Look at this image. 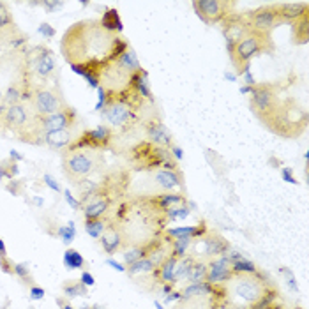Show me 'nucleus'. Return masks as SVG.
Masks as SVG:
<instances>
[{"instance_id":"1","label":"nucleus","mask_w":309,"mask_h":309,"mask_svg":"<svg viewBox=\"0 0 309 309\" xmlns=\"http://www.w3.org/2000/svg\"><path fill=\"white\" fill-rule=\"evenodd\" d=\"M129 41L122 36H111L99 20H82L66 30L60 49L69 66H78L87 73L103 74L110 64L119 60L129 49Z\"/></svg>"},{"instance_id":"2","label":"nucleus","mask_w":309,"mask_h":309,"mask_svg":"<svg viewBox=\"0 0 309 309\" xmlns=\"http://www.w3.org/2000/svg\"><path fill=\"white\" fill-rule=\"evenodd\" d=\"M147 101L136 95L126 87L117 94L106 92V104L101 110L104 124L113 131H131L141 122V110L147 106Z\"/></svg>"},{"instance_id":"3","label":"nucleus","mask_w":309,"mask_h":309,"mask_svg":"<svg viewBox=\"0 0 309 309\" xmlns=\"http://www.w3.org/2000/svg\"><path fill=\"white\" fill-rule=\"evenodd\" d=\"M106 166L104 156L99 150H88V148H74V150H64L62 154V172L74 184H83L92 175L99 173Z\"/></svg>"},{"instance_id":"4","label":"nucleus","mask_w":309,"mask_h":309,"mask_svg":"<svg viewBox=\"0 0 309 309\" xmlns=\"http://www.w3.org/2000/svg\"><path fill=\"white\" fill-rule=\"evenodd\" d=\"M265 128L283 138H295L306 129L308 115L304 108L299 106L295 99H281V103L268 119L264 120Z\"/></svg>"},{"instance_id":"5","label":"nucleus","mask_w":309,"mask_h":309,"mask_svg":"<svg viewBox=\"0 0 309 309\" xmlns=\"http://www.w3.org/2000/svg\"><path fill=\"white\" fill-rule=\"evenodd\" d=\"M270 281L264 276H246V274H231L230 279L224 283V293L230 301L240 302L246 309L251 308L255 302L262 299L265 292L270 288Z\"/></svg>"},{"instance_id":"6","label":"nucleus","mask_w":309,"mask_h":309,"mask_svg":"<svg viewBox=\"0 0 309 309\" xmlns=\"http://www.w3.org/2000/svg\"><path fill=\"white\" fill-rule=\"evenodd\" d=\"M272 51H274L272 36L251 30L244 39H240L233 46L230 53V60L237 69V76H242L244 71L249 69V64H251L253 58L262 53H272Z\"/></svg>"},{"instance_id":"7","label":"nucleus","mask_w":309,"mask_h":309,"mask_svg":"<svg viewBox=\"0 0 309 309\" xmlns=\"http://www.w3.org/2000/svg\"><path fill=\"white\" fill-rule=\"evenodd\" d=\"M131 161L138 170L143 172H154V170H180L178 163L173 159L168 148L150 143L148 140L140 141L131 150Z\"/></svg>"},{"instance_id":"8","label":"nucleus","mask_w":309,"mask_h":309,"mask_svg":"<svg viewBox=\"0 0 309 309\" xmlns=\"http://www.w3.org/2000/svg\"><path fill=\"white\" fill-rule=\"evenodd\" d=\"M30 106L36 115L46 117L64 110L67 106V101L62 94L58 83H49V85H39L32 88Z\"/></svg>"},{"instance_id":"9","label":"nucleus","mask_w":309,"mask_h":309,"mask_svg":"<svg viewBox=\"0 0 309 309\" xmlns=\"http://www.w3.org/2000/svg\"><path fill=\"white\" fill-rule=\"evenodd\" d=\"M281 85L277 83H256L255 87H251L249 92V101H251V110L258 120L264 122L265 119L274 113V110L277 108V104L281 103L279 97Z\"/></svg>"},{"instance_id":"10","label":"nucleus","mask_w":309,"mask_h":309,"mask_svg":"<svg viewBox=\"0 0 309 309\" xmlns=\"http://www.w3.org/2000/svg\"><path fill=\"white\" fill-rule=\"evenodd\" d=\"M115 138V131L108 128L106 124H101L94 129H85L80 132L78 136H74L73 143L67 147V150H74V148H88V150H99L103 152L111 145Z\"/></svg>"},{"instance_id":"11","label":"nucleus","mask_w":309,"mask_h":309,"mask_svg":"<svg viewBox=\"0 0 309 309\" xmlns=\"http://www.w3.org/2000/svg\"><path fill=\"white\" fill-rule=\"evenodd\" d=\"M191 5L196 16L207 25L221 23L235 9V2L230 0H194Z\"/></svg>"},{"instance_id":"12","label":"nucleus","mask_w":309,"mask_h":309,"mask_svg":"<svg viewBox=\"0 0 309 309\" xmlns=\"http://www.w3.org/2000/svg\"><path fill=\"white\" fill-rule=\"evenodd\" d=\"M246 20L251 27V30L260 34H267V36H270L272 30L276 29L277 25H281V20L276 11V4L262 5L255 11H247Z\"/></svg>"},{"instance_id":"13","label":"nucleus","mask_w":309,"mask_h":309,"mask_svg":"<svg viewBox=\"0 0 309 309\" xmlns=\"http://www.w3.org/2000/svg\"><path fill=\"white\" fill-rule=\"evenodd\" d=\"M27 41V37L20 32L16 21L12 18L11 9L5 2H0V46L18 48Z\"/></svg>"},{"instance_id":"14","label":"nucleus","mask_w":309,"mask_h":309,"mask_svg":"<svg viewBox=\"0 0 309 309\" xmlns=\"http://www.w3.org/2000/svg\"><path fill=\"white\" fill-rule=\"evenodd\" d=\"M39 122H41L43 131H62V129L71 131L78 124V111L67 104L64 110L57 111V113L39 117Z\"/></svg>"},{"instance_id":"15","label":"nucleus","mask_w":309,"mask_h":309,"mask_svg":"<svg viewBox=\"0 0 309 309\" xmlns=\"http://www.w3.org/2000/svg\"><path fill=\"white\" fill-rule=\"evenodd\" d=\"M143 131H145V136H147V140L154 145L168 148L170 145L173 143V138L168 129H166L165 122L157 115H150L148 119L143 120Z\"/></svg>"},{"instance_id":"16","label":"nucleus","mask_w":309,"mask_h":309,"mask_svg":"<svg viewBox=\"0 0 309 309\" xmlns=\"http://www.w3.org/2000/svg\"><path fill=\"white\" fill-rule=\"evenodd\" d=\"M231 262L228 255H221L207 264L205 281L210 284H224L231 277Z\"/></svg>"},{"instance_id":"17","label":"nucleus","mask_w":309,"mask_h":309,"mask_svg":"<svg viewBox=\"0 0 309 309\" xmlns=\"http://www.w3.org/2000/svg\"><path fill=\"white\" fill-rule=\"evenodd\" d=\"M152 180L163 193L182 189V185H184V177H182L180 170H165V168L154 170Z\"/></svg>"},{"instance_id":"18","label":"nucleus","mask_w":309,"mask_h":309,"mask_svg":"<svg viewBox=\"0 0 309 309\" xmlns=\"http://www.w3.org/2000/svg\"><path fill=\"white\" fill-rule=\"evenodd\" d=\"M128 88L131 92H134L136 95H140L141 99H145L148 104H154V94L148 83V74L147 71L141 67L140 71H136L128 82Z\"/></svg>"},{"instance_id":"19","label":"nucleus","mask_w":309,"mask_h":309,"mask_svg":"<svg viewBox=\"0 0 309 309\" xmlns=\"http://www.w3.org/2000/svg\"><path fill=\"white\" fill-rule=\"evenodd\" d=\"M99 242H101V247L104 249V253L111 256V255H115V253H119L124 247L126 237H124L122 230H120L119 226H115V224H108V228L104 230V233L101 235Z\"/></svg>"},{"instance_id":"20","label":"nucleus","mask_w":309,"mask_h":309,"mask_svg":"<svg viewBox=\"0 0 309 309\" xmlns=\"http://www.w3.org/2000/svg\"><path fill=\"white\" fill-rule=\"evenodd\" d=\"M308 7H309L308 2H281V4H276V11L281 23H290V25L295 20H299L302 14L309 12Z\"/></svg>"},{"instance_id":"21","label":"nucleus","mask_w":309,"mask_h":309,"mask_svg":"<svg viewBox=\"0 0 309 309\" xmlns=\"http://www.w3.org/2000/svg\"><path fill=\"white\" fill-rule=\"evenodd\" d=\"M209 228H207L205 222H200V224H191V226H175V228H166L165 230V237L172 239H180V237H191V239H202L205 237Z\"/></svg>"},{"instance_id":"22","label":"nucleus","mask_w":309,"mask_h":309,"mask_svg":"<svg viewBox=\"0 0 309 309\" xmlns=\"http://www.w3.org/2000/svg\"><path fill=\"white\" fill-rule=\"evenodd\" d=\"M231 262V272L233 274H246V276H264V272L260 270L251 260L244 258L242 253L233 251L228 255Z\"/></svg>"},{"instance_id":"23","label":"nucleus","mask_w":309,"mask_h":309,"mask_svg":"<svg viewBox=\"0 0 309 309\" xmlns=\"http://www.w3.org/2000/svg\"><path fill=\"white\" fill-rule=\"evenodd\" d=\"M178 258L170 255L168 258H165L159 265L156 267V270L152 272L154 277L159 281L161 284H175V270H177Z\"/></svg>"},{"instance_id":"24","label":"nucleus","mask_w":309,"mask_h":309,"mask_svg":"<svg viewBox=\"0 0 309 309\" xmlns=\"http://www.w3.org/2000/svg\"><path fill=\"white\" fill-rule=\"evenodd\" d=\"M73 132L66 131V129H62V131H44V136H43L44 145L51 150H66L73 143Z\"/></svg>"},{"instance_id":"25","label":"nucleus","mask_w":309,"mask_h":309,"mask_svg":"<svg viewBox=\"0 0 309 309\" xmlns=\"http://www.w3.org/2000/svg\"><path fill=\"white\" fill-rule=\"evenodd\" d=\"M152 202L157 205V209H161L163 212H166L172 207H178V205H185L187 203V198L184 193H175V191H168V193H157L152 194Z\"/></svg>"},{"instance_id":"26","label":"nucleus","mask_w":309,"mask_h":309,"mask_svg":"<svg viewBox=\"0 0 309 309\" xmlns=\"http://www.w3.org/2000/svg\"><path fill=\"white\" fill-rule=\"evenodd\" d=\"M99 23H101V27H103L108 34H111V36H120L124 30L120 14L115 7H108L106 11L103 12V16H101Z\"/></svg>"},{"instance_id":"27","label":"nucleus","mask_w":309,"mask_h":309,"mask_svg":"<svg viewBox=\"0 0 309 309\" xmlns=\"http://www.w3.org/2000/svg\"><path fill=\"white\" fill-rule=\"evenodd\" d=\"M115 64L124 71V73L129 74V76H132L136 71L141 69V64H140V60H138V57H136L134 49L132 48L126 49V51H124V53L119 57V60H117Z\"/></svg>"},{"instance_id":"28","label":"nucleus","mask_w":309,"mask_h":309,"mask_svg":"<svg viewBox=\"0 0 309 309\" xmlns=\"http://www.w3.org/2000/svg\"><path fill=\"white\" fill-rule=\"evenodd\" d=\"M292 29H293V43L295 44H306L309 41V12H306L299 20L293 21Z\"/></svg>"},{"instance_id":"29","label":"nucleus","mask_w":309,"mask_h":309,"mask_svg":"<svg viewBox=\"0 0 309 309\" xmlns=\"http://www.w3.org/2000/svg\"><path fill=\"white\" fill-rule=\"evenodd\" d=\"M157 265L152 262V258H148V256H145V258H140L138 262H134L132 265H129L128 268H126V272H128L129 276H145V274H152L154 270H156Z\"/></svg>"},{"instance_id":"30","label":"nucleus","mask_w":309,"mask_h":309,"mask_svg":"<svg viewBox=\"0 0 309 309\" xmlns=\"http://www.w3.org/2000/svg\"><path fill=\"white\" fill-rule=\"evenodd\" d=\"M62 262H64V267L69 268V270H82L85 267V258L82 256V253L69 247L66 249L64 256H62Z\"/></svg>"},{"instance_id":"31","label":"nucleus","mask_w":309,"mask_h":309,"mask_svg":"<svg viewBox=\"0 0 309 309\" xmlns=\"http://www.w3.org/2000/svg\"><path fill=\"white\" fill-rule=\"evenodd\" d=\"M194 242V239L191 237H180V239H172L170 247H172V256L175 258H184L187 253H189L191 244Z\"/></svg>"},{"instance_id":"32","label":"nucleus","mask_w":309,"mask_h":309,"mask_svg":"<svg viewBox=\"0 0 309 309\" xmlns=\"http://www.w3.org/2000/svg\"><path fill=\"white\" fill-rule=\"evenodd\" d=\"M205 276H207V264L202 262V260H194L189 272H187L185 283H200V281H205Z\"/></svg>"},{"instance_id":"33","label":"nucleus","mask_w":309,"mask_h":309,"mask_svg":"<svg viewBox=\"0 0 309 309\" xmlns=\"http://www.w3.org/2000/svg\"><path fill=\"white\" fill-rule=\"evenodd\" d=\"M108 228V222L104 219H85V231L92 239H101V235Z\"/></svg>"},{"instance_id":"34","label":"nucleus","mask_w":309,"mask_h":309,"mask_svg":"<svg viewBox=\"0 0 309 309\" xmlns=\"http://www.w3.org/2000/svg\"><path fill=\"white\" fill-rule=\"evenodd\" d=\"M62 290H64V295H66L67 299H76V297L87 295V288L80 281H67V283L62 286Z\"/></svg>"},{"instance_id":"35","label":"nucleus","mask_w":309,"mask_h":309,"mask_svg":"<svg viewBox=\"0 0 309 309\" xmlns=\"http://www.w3.org/2000/svg\"><path fill=\"white\" fill-rule=\"evenodd\" d=\"M122 258H124V265H126V268H128L129 265H132L134 262H138L140 258H145V256H143V249H141V246H129V247H126V249H124Z\"/></svg>"},{"instance_id":"36","label":"nucleus","mask_w":309,"mask_h":309,"mask_svg":"<svg viewBox=\"0 0 309 309\" xmlns=\"http://www.w3.org/2000/svg\"><path fill=\"white\" fill-rule=\"evenodd\" d=\"M18 175V163L16 161H12L11 157L5 161H2L0 163V178L4 180V178H14Z\"/></svg>"},{"instance_id":"37","label":"nucleus","mask_w":309,"mask_h":309,"mask_svg":"<svg viewBox=\"0 0 309 309\" xmlns=\"http://www.w3.org/2000/svg\"><path fill=\"white\" fill-rule=\"evenodd\" d=\"M57 235L62 239V242L66 244V246H69L76 239V226H74V222H67L64 226H58Z\"/></svg>"},{"instance_id":"38","label":"nucleus","mask_w":309,"mask_h":309,"mask_svg":"<svg viewBox=\"0 0 309 309\" xmlns=\"http://www.w3.org/2000/svg\"><path fill=\"white\" fill-rule=\"evenodd\" d=\"M191 214V210L189 207H185V205H178V207H172V209H168L165 212L166 219L168 221H182V219H185L187 216Z\"/></svg>"},{"instance_id":"39","label":"nucleus","mask_w":309,"mask_h":309,"mask_svg":"<svg viewBox=\"0 0 309 309\" xmlns=\"http://www.w3.org/2000/svg\"><path fill=\"white\" fill-rule=\"evenodd\" d=\"M12 274L16 277H20L21 281H29L30 279V270L27 264H14L12 265Z\"/></svg>"},{"instance_id":"40","label":"nucleus","mask_w":309,"mask_h":309,"mask_svg":"<svg viewBox=\"0 0 309 309\" xmlns=\"http://www.w3.org/2000/svg\"><path fill=\"white\" fill-rule=\"evenodd\" d=\"M279 272L283 274L284 277H286V284H288V288L292 290V292H299V284H297L295 274H293V272L290 270L288 267H281Z\"/></svg>"},{"instance_id":"41","label":"nucleus","mask_w":309,"mask_h":309,"mask_svg":"<svg viewBox=\"0 0 309 309\" xmlns=\"http://www.w3.org/2000/svg\"><path fill=\"white\" fill-rule=\"evenodd\" d=\"M80 283H82L85 288H92V286L95 284V277L92 276L88 270H83L82 272V277H80Z\"/></svg>"},{"instance_id":"42","label":"nucleus","mask_w":309,"mask_h":309,"mask_svg":"<svg viewBox=\"0 0 309 309\" xmlns=\"http://www.w3.org/2000/svg\"><path fill=\"white\" fill-rule=\"evenodd\" d=\"M281 177L288 184H297V178L293 177V170L288 168V166H281Z\"/></svg>"},{"instance_id":"43","label":"nucleus","mask_w":309,"mask_h":309,"mask_svg":"<svg viewBox=\"0 0 309 309\" xmlns=\"http://www.w3.org/2000/svg\"><path fill=\"white\" fill-rule=\"evenodd\" d=\"M44 293L46 292L41 286H30L29 297H30V301H43V299H44Z\"/></svg>"},{"instance_id":"44","label":"nucleus","mask_w":309,"mask_h":309,"mask_svg":"<svg viewBox=\"0 0 309 309\" xmlns=\"http://www.w3.org/2000/svg\"><path fill=\"white\" fill-rule=\"evenodd\" d=\"M39 34H43V37H46V39H53L55 29L49 23H41V27H39Z\"/></svg>"},{"instance_id":"45","label":"nucleus","mask_w":309,"mask_h":309,"mask_svg":"<svg viewBox=\"0 0 309 309\" xmlns=\"http://www.w3.org/2000/svg\"><path fill=\"white\" fill-rule=\"evenodd\" d=\"M97 94H99V101H97V104H95V110L101 111L104 108V104H106V90H104L103 85L97 88Z\"/></svg>"},{"instance_id":"46","label":"nucleus","mask_w":309,"mask_h":309,"mask_svg":"<svg viewBox=\"0 0 309 309\" xmlns=\"http://www.w3.org/2000/svg\"><path fill=\"white\" fill-rule=\"evenodd\" d=\"M43 180H44V184L48 185L51 191H55V193H60L62 191V187L58 185V182H55L53 177H49V175H43Z\"/></svg>"},{"instance_id":"47","label":"nucleus","mask_w":309,"mask_h":309,"mask_svg":"<svg viewBox=\"0 0 309 309\" xmlns=\"http://www.w3.org/2000/svg\"><path fill=\"white\" fill-rule=\"evenodd\" d=\"M180 299H182V295H180V292H177V290H173V292H170V293H165V304H172V302H180Z\"/></svg>"},{"instance_id":"48","label":"nucleus","mask_w":309,"mask_h":309,"mask_svg":"<svg viewBox=\"0 0 309 309\" xmlns=\"http://www.w3.org/2000/svg\"><path fill=\"white\" fill-rule=\"evenodd\" d=\"M168 150H170V154H172V156H173V159L177 161V163L182 159V157H184V152H182V148L178 147L177 143H172V145H170V147H168Z\"/></svg>"},{"instance_id":"49","label":"nucleus","mask_w":309,"mask_h":309,"mask_svg":"<svg viewBox=\"0 0 309 309\" xmlns=\"http://www.w3.org/2000/svg\"><path fill=\"white\" fill-rule=\"evenodd\" d=\"M64 196H66V202L69 203V205L73 207L74 210H78V209H80V202L73 196V194H71V191H67V189L64 191Z\"/></svg>"},{"instance_id":"50","label":"nucleus","mask_w":309,"mask_h":309,"mask_svg":"<svg viewBox=\"0 0 309 309\" xmlns=\"http://www.w3.org/2000/svg\"><path fill=\"white\" fill-rule=\"evenodd\" d=\"M106 265H110L113 270H117V272H126V265L124 264H119V262H115L113 258H106Z\"/></svg>"},{"instance_id":"51","label":"nucleus","mask_w":309,"mask_h":309,"mask_svg":"<svg viewBox=\"0 0 309 309\" xmlns=\"http://www.w3.org/2000/svg\"><path fill=\"white\" fill-rule=\"evenodd\" d=\"M64 5V2H43V7L48 12H53L55 9H60Z\"/></svg>"},{"instance_id":"52","label":"nucleus","mask_w":309,"mask_h":309,"mask_svg":"<svg viewBox=\"0 0 309 309\" xmlns=\"http://www.w3.org/2000/svg\"><path fill=\"white\" fill-rule=\"evenodd\" d=\"M2 258H7V247H5L4 240L0 239V260Z\"/></svg>"},{"instance_id":"53","label":"nucleus","mask_w":309,"mask_h":309,"mask_svg":"<svg viewBox=\"0 0 309 309\" xmlns=\"http://www.w3.org/2000/svg\"><path fill=\"white\" fill-rule=\"evenodd\" d=\"M5 108H7V104L4 103V99H2V94H0V120H2V117H4Z\"/></svg>"},{"instance_id":"54","label":"nucleus","mask_w":309,"mask_h":309,"mask_svg":"<svg viewBox=\"0 0 309 309\" xmlns=\"http://www.w3.org/2000/svg\"><path fill=\"white\" fill-rule=\"evenodd\" d=\"M57 304H58V306H60V308H62V309H74V308H73V306H71V304H69V302H66V301H62V299H58V301H57Z\"/></svg>"},{"instance_id":"55","label":"nucleus","mask_w":309,"mask_h":309,"mask_svg":"<svg viewBox=\"0 0 309 309\" xmlns=\"http://www.w3.org/2000/svg\"><path fill=\"white\" fill-rule=\"evenodd\" d=\"M267 309H286V308H284L283 304H276V302H274V304H272V306H268Z\"/></svg>"},{"instance_id":"56","label":"nucleus","mask_w":309,"mask_h":309,"mask_svg":"<svg viewBox=\"0 0 309 309\" xmlns=\"http://www.w3.org/2000/svg\"><path fill=\"white\" fill-rule=\"evenodd\" d=\"M226 78H228V80H237V74H231V73H226Z\"/></svg>"},{"instance_id":"57","label":"nucleus","mask_w":309,"mask_h":309,"mask_svg":"<svg viewBox=\"0 0 309 309\" xmlns=\"http://www.w3.org/2000/svg\"><path fill=\"white\" fill-rule=\"evenodd\" d=\"M154 304H156V308H157V309H165V306L161 304L159 301H156V302H154Z\"/></svg>"},{"instance_id":"58","label":"nucleus","mask_w":309,"mask_h":309,"mask_svg":"<svg viewBox=\"0 0 309 309\" xmlns=\"http://www.w3.org/2000/svg\"><path fill=\"white\" fill-rule=\"evenodd\" d=\"M87 309H101L99 306H94V308H87Z\"/></svg>"},{"instance_id":"59","label":"nucleus","mask_w":309,"mask_h":309,"mask_svg":"<svg viewBox=\"0 0 309 309\" xmlns=\"http://www.w3.org/2000/svg\"><path fill=\"white\" fill-rule=\"evenodd\" d=\"M297 309H302V308H297Z\"/></svg>"}]
</instances>
